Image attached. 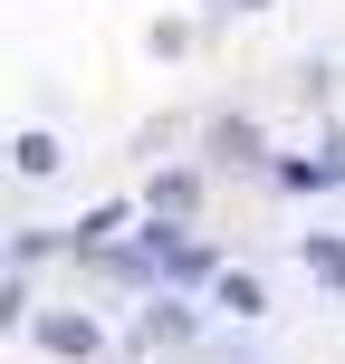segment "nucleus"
<instances>
[{
  "instance_id": "nucleus-2",
  "label": "nucleus",
  "mask_w": 345,
  "mask_h": 364,
  "mask_svg": "<svg viewBox=\"0 0 345 364\" xmlns=\"http://www.w3.org/2000/svg\"><path fill=\"white\" fill-rule=\"evenodd\" d=\"M29 346L48 355V364H96V355H106V316H87V307H38V316H29Z\"/></svg>"
},
{
  "instance_id": "nucleus-11",
  "label": "nucleus",
  "mask_w": 345,
  "mask_h": 364,
  "mask_svg": "<svg viewBox=\"0 0 345 364\" xmlns=\"http://www.w3.org/2000/svg\"><path fill=\"white\" fill-rule=\"evenodd\" d=\"M221 10H240V19H250V10H269V0H221Z\"/></svg>"
},
{
  "instance_id": "nucleus-7",
  "label": "nucleus",
  "mask_w": 345,
  "mask_h": 364,
  "mask_svg": "<svg viewBox=\"0 0 345 364\" xmlns=\"http://www.w3.org/2000/svg\"><path fill=\"white\" fill-rule=\"evenodd\" d=\"M10 173L19 182H58V173H68V144H58L48 125H19L10 134Z\"/></svg>"
},
{
  "instance_id": "nucleus-3",
  "label": "nucleus",
  "mask_w": 345,
  "mask_h": 364,
  "mask_svg": "<svg viewBox=\"0 0 345 364\" xmlns=\"http://www.w3.org/2000/svg\"><path fill=\"white\" fill-rule=\"evenodd\" d=\"M134 220H144V201H96V211H77L68 220V259H106Z\"/></svg>"
},
{
  "instance_id": "nucleus-6",
  "label": "nucleus",
  "mask_w": 345,
  "mask_h": 364,
  "mask_svg": "<svg viewBox=\"0 0 345 364\" xmlns=\"http://www.w3.org/2000/svg\"><path fill=\"white\" fill-rule=\"evenodd\" d=\"M134 201H144L154 220H192V211H201V173H192V164H173V173H144V192H134Z\"/></svg>"
},
{
  "instance_id": "nucleus-5",
  "label": "nucleus",
  "mask_w": 345,
  "mask_h": 364,
  "mask_svg": "<svg viewBox=\"0 0 345 364\" xmlns=\"http://www.w3.org/2000/svg\"><path fill=\"white\" fill-rule=\"evenodd\" d=\"M211 164H230V173H269L278 154H269V134H259L250 115H221V125H211Z\"/></svg>"
},
{
  "instance_id": "nucleus-1",
  "label": "nucleus",
  "mask_w": 345,
  "mask_h": 364,
  "mask_svg": "<svg viewBox=\"0 0 345 364\" xmlns=\"http://www.w3.org/2000/svg\"><path fill=\"white\" fill-rule=\"evenodd\" d=\"M201 326H221L201 297H182V288H154L144 307H134V326H125V355H173V346H201Z\"/></svg>"
},
{
  "instance_id": "nucleus-4",
  "label": "nucleus",
  "mask_w": 345,
  "mask_h": 364,
  "mask_svg": "<svg viewBox=\"0 0 345 364\" xmlns=\"http://www.w3.org/2000/svg\"><path fill=\"white\" fill-rule=\"evenodd\" d=\"M201 307H211L221 326H259V316H269V288H259V269H221L211 288H201Z\"/></svg>"
},
{
  "instance_id": "nucleus-10",
  "label": "nucleus",
  "mask_w": 345,
  "mask_h": 364,
  "mask_svg": "<svg viewBox=\"0 0 345 364\" xmlns=\"http://www.w3.org/2000/svg\"><path fill=\"white\" fill-rule=\"evenodd\" d=\"M29 316H38V297H29V269H10V278H0V336H29Z\"/></svg>"
},
{
  "instance_id": "nucleus-8",
  "label": "nucleus",
  "mask_w": 345,
  "mask_h": 364,
  "mask_svg": "<svg viewBox=\"0 0 345 364\" xmlns=\"http://www.w3.org/2000/svg\"><path fill=\"white\" fill-rule=\"evenodd\" d=\"M297 269H307V288L345 297V230H297Z\"/></svg>"
},
{
  "instance_id": "nucleus-9",
  "label": "nucleus",
  "mask_w": 345,
  "mask_h": 364,
  "mask_svg": "<svg viewBox=\"0 0 345 364\" xmlns=\"http://www.w3.org/2000/svg\"><path fill=\"white\" fill-rule=\"evenodd\" d=\"M48 259H68V230H10V269H48Z\"/></svg>"
}]
</instances>
